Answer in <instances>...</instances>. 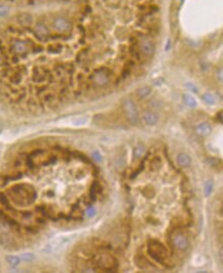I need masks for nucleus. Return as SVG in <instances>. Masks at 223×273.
<instances>
[{
    "label": "nucleus",
    "mask_w": 223,
    "mask_h": 273,
    "mask_svg": "<svg viewBox=\"0 0 223 273\" xmlns=\"http://www.w3.org/2000/svg\"><path fill=\"white\" fill-rule=\"evenodd\" d=\"M93 157H94V159H96L97 161H102V156L98 151L93 152Z\"/></svg>",
    "instance_id": "obj_23"
},
{
    "label": "nucleus",
    "mask_w": 223,
    "mask_h": 273,
    "mask_svg": "<svg viewBox=\"0 0 223 273\" xmlns=\"http://www.w3.org/2000/svg\"><path fill=\"white\" fill-rule=\"evenodd\" d=\"M148 253L157 262H163L167 257V249L166 248L158 242L157 240H152L149 243L148 246Z\"/></svg>",
    "instance_id": "obj_2"
},
{
    "label": "nucleus",
    "mask_w": 223,
    "mask_h": 273,
    "mask_svg": "<svg viewBox=\"0 0 223 273\" xmlns=\"http://www.w3.org/2000/svg\"><path fill=\"white\" fill-rule=\"evenodd\" d=\"M196 131H198V134L201 135V136L207 137V136H209V135L211 134V131H212V127H211V125L209 124V123L204 122V123H201V124H198V127H196Z\"/></svg>",
    "instance_id": "obj_11"
},
{
    "label": "nucleus",
    "mask_w": 223,
    "mask_h": 273,
    "mask_svg": "<svg viewBox=\"0 0 223 273\" xmlns=\"http://www.w3.org/2000/svg\"><path fill=\"white\" fill-rule=\"evenodd\" d=\"M34 33L35 36L37 37V39H39L40 41H46L48 39V27L42 24V23H37L34 27Z\"/></svg>",
    "instance_id": "obj_6"
},
{
    "label": "nucleus",
    "mask_w": 223,
    "mask_h": 273,
    "mask_svg": "<svg viewBox=\"0 0 223 273\" xmlns=\"http://www.w3.org/2000/svg\"><path fill=\"white\" fill-rule=\"evenodd\" d=\"M187 87H190V89H192V92H198V89H196V87L194 86V85H192V84H190V83H188L187 84Z\"/></svg>",
    "instance_id": "obj_25"
},
{
    "label": "nucleus",
    "mask_w": 223,
    "mask_h": 273,
    "mask_svg": "<svg viewBox=\"0 0 223 273\" xmlns=\"http://www.w3.org/2000/svg\"><path fill=\"white\" fill-rule=\"evenodd\" d=\"M217 118H219V122L222 123V112H221V111H220L219 114L217 115Z\"/></svg>",
    "instance_id": "obj_26"
},
{
    "label": "nucleus",
    "mask_w": 223,
    "mask_h": 273,
    "mask_svg": "<svg viewBox=\"0 0 223 273\" xmlns=\"http://www.w3.org/2000/svg\"><path fill=\"white\" fill-rule=\"evenodd\" d=\"M172 240H173V243H174V245L176 248L181 249V251H184V249H186L188 248V245H189L188 239H187L186 236H184L182 233L176 234V235L172 238Z\"/></svg>",
    "instance_id": "obj_8"
},
{
    "label": "nucleus",
    "mask_w": 223,
    "mask_h": 273,
    "mask_svg": "<svg viewBox=\"0 0 223 273\" xmlns=\"http://www.w3.org/2000/svg\"><path fill=\"white\" fill-rule=\"evenodd\" d=\"M0 133H1V128H0Z\"/></svg>",
    "instance_id": "obj_28"
},
{
    "label": "nucleus",
    "mask_w": 223,
    "mask_h": 273,
    "mask_svg": "<svg viewBox=\"0 0 223 273\" xmlns=\"http://www.w3.org/2000/svg\"><path fill=\"white\" fill-rule=\"evenodd\" d=\"M13 51L17 55H24L28 51V44L23 40H17L13 44Z\"/></svg>",
    "instance_id": "obj_9"
},
{
    "label": "nucleus",
    "mask_w": 223,
    "mask_h": 273,
    "mask_svg": "<svg viewBox=\"0 0 223 273\" xmlns=\"http://www.w3.org/2000/svg\"><path fill=\"white\" fill-rule=\"evenodd\" d=\"M61 1H69V0H61Z\"/></svg>",
    "instance_id": "obj_27"
},
{
    "label": "nucleus",
    "mask_w": 223,
    "mask_h": 273,
    "mask_svg": "<svg viewBox=\"0 0 223 273\" xmlns=\"http://www.w3.org/2000/svg\"><path fill=\"white\" fill-rule=\"evenodd\" d=\"M96 264L101 269L104 270H110L116 265V261L113 257L110 255H98L96 257Z\"/></svg>",
    "instance_id": "obj_3"
},
{
    "label": "nucleus",
    "mask_w": 223,
    "mask_h": 273,
    "mask_svg": "<svg viewBox=\"0 0 223 273\" xmlns=\"http://www.w3.org/2000/svg\"><path fill=\"white\" fill-rule=\"evenodd\" d=\"M87 215L89 217H94L96 215V208L94 207H89L87 210Z\"/></svg>",
    "instance_id": "obj_20"
},
{
    "label": "nucleus",
    "mask_w": 223,
    "mask_h": 273,
    "mask_svg": "<svg viewBox=\"0 0 223 273\" xmlns=\"http://www.w3.org/2000/svg\"><path fill=\"white\" fill-rule=\"evenodd\" d=\"M202 101H204L208 105H214V104H215V99H214V97L211 95L210 93H204V95L202 96Z\"/></svg>",
    "instance_id": "obj_17"
},
{
    "label": "nucleus",
    "mask_w": 223,
    "mask_h": 273,
    "mask_svg": "<svg viewBox=\"0 0 223 273\" xmlns=\"http://www.w3.org/2000/svg\"><path fill=\"white\" fill-rule=\"evenodd\" d=\"M143 120L147 125L152 127V125H155L158 122V116L154 112L148 111V112H145L143 114Z\"/></svg>",
    "instance_id": "obj_10"
},
{
    "label": "nucleus",
    "mask_w": 223,
    "mask_h": 273,
    "mask_svg": "<svg viewBox=\"0 0 223 273\" xmlns=\"http://www.w3.org/2000/svg\"><path fill=\"white\" fill-rule=\"evenodd\" d=\"M213 182L209 180L206 182V184H205V196L206 197H209V196L212 194V191H213Z\"/></svg>",
    "instance_id": "obj_18"
},
{
    "label": "nucleus",
    "mask_w": 223,
    "mask_h": 273,
    "mask_svg": "<svg viewBox=\"0 0 223 273\" xmlns=\"http://www.w3.org/2000/svg\"><path fill=\"white\" fill-rule=\"evenodd\" d=\"M218 76H219V81L222 82V69L221 68L219 69V74L217 73V77H218Z\"/></svg>",
    "instance_id": "obj_24"
},
{
    "label": "nucleus",
    "mask_w": 223,
    "mask_h": 273,
    "mask_svg": "<svg viewBox=\"0 0 223 273\" xmlns=\"http://www.w3.org/2000/svg\"><path fill=\"white\" fill-rule=\"evenodd\" d=\"M94 82L99 86H104L109 82L110 79V72L106 68H101L94 73L93 75Z\"/></svg>",
    "instance_id": "obj_4"
},
{
    "label": "nucleus",
    "mask_w": 223,
    "mask_h": 273,
    "mask_svg": "<svg viewBox=\"0 0 223 273\" xmlns=\"http://www.w3.org/2000/svg\"><path fill=\"white\" fill-rule=\"evenodd\" d=\"M6 261H7V263H10V265H11V266H17L20 264V258L17 256H7Z\"/></svg>",
    "instance_id": "obj_19"
},
{
    "label": "nucleus",
    "mask_w": 223,
    "mask_h": 273,
    "mask_svg": "<svg viewBox=\"0 0 223 273\" xmlns=\"http://www.w3.org/2000/svg\"><path fill=\"white\" fill-rule=\"evenodd\" d=\"M177 162L180 166L187 167L191 163V159H190V157L186 153H180L177 156Z\"/></svg>",
    "instance_id": "obj_12"
},
{
    "label": "nucleus",
    "mask_w": 223,
    "mask_h": 273,
    "mask_svg": "<svg viewBox=\"0 0 223 273\" xmlns=\"http://www.w3.org/2000/svg\"><path fill=\"white\" fill-rule=\"evenodd\" d=\"M52 27L57 32L60 33H66L71 29V24L66 17H56L52 20Z\"/></svg>",
    "instance_id": "obj_5"
},
{
    "label": "nucleus",
    "mask_w": 223,
    "mask_h": 273,
    "mask_svg": "<svg viewBox=\"0 0 223 273\" xmlns=\"http://www.w3.org/2000/svg\"><path fill=\"white\" fill-rule=\"evenodd\" d=\"M122 109L127 116L128 120L132 124H137L139 122V113H138L137 107L130 98H125L122 100Z\"/></svg>",
    "instance_id": "obj_1"
},
{
    "label": "nucleus",
    "mask_w": 223,
    "mask_h": 273,
    "mask_svg": "<svg viewBox=\"0 0 223 273\" xmlns=\"http://www.w3.org/2000/svg\"><path fill=\"white\" fill-rule=\"evenodd\" d=\"M139 49L146 57H151L154 54L155 46L150 40H142L139 42Z\"/></svg>",
    "instance_id": "obj_7"
},
{
    "label": "nucleus",
    "mask_w": 223,
    "mask_h": 273,
    "mask_svg": "<svg viewBox=\"0 0 223 273\" xmlns=\"http://www.w3.org/2000/svg\"><path fill=\"white\" fill-rule=\"evenodd\" d=\"M145 150H146V149H145L144 144L139 143L136 147H135V149H134V154H135V156H137V157L143 156V155H144V153H145Z\"/></svg>",
    "instance_id": "obj_16"
},
{
    "label": "nucleus",
    "mask_w": 223,
    "mask_h": 273,
    "mask_svg": "<svg viewBox=\"0 0 223 273\" xmlns=\"http://www.w3.org/2000/svg\"><path fill=\"white\" fill-rule=\"evenodd\" d=\"M151 93V87L150 86H143L137 90V96L140 99H145Z\"/></svg>",
    "instance_id": "obj_14"
},
{
    "label": "nucleus",
    "mask_w": 223,
    "mask_h": 273,
    "mask_svg": "<svg viewBox=\"0 0 223 273\" xmlns=\"http://www.w3.org/2000/svg\"><path fill=\"white\" fill-rule=\"evenodd\" d=\"M17 22L23 26H30L33 23V17L29 13H21L17 17Z\"/></svg>",
    "instance_id": "obj_13"
},
{
    "label": "nucleus",
    "mask_w": 223,
    "mask_h": 273,
    "mask_svg": "<svg viewBox=\"0 0 223 273\" xmlns=\"http://www.w3.org/2000/svg\"><path fill=\"white\" fill-rule=\"evenodd\" d=\"M22 259L25 260V261H32L34 259V257H33V255H32V254H24L22 256Z\"/></svg>",
    "instance_id": "obj_22"
},
{
    "label": "nucleus",
    "mask_w": 223,
    "mask_h": 273,
    "mask_svg": "<svg viewBox=\"0 0 223 273\" xmlns=\"http://www.w3.org/2000/svg\"><path fill=\"white\" fill-rule=\"evenodd\" d=\"M183 100H184L185 105H187L188 107H190V108H195L196 107V101L192 96L187 95V93H186V95L183 96Z\"/></svg>",
    "instance_id": "obj_15"
},
{
    "label": "nucleus",
    "mask_w": 223,
    "mask_h": 273,
    "mask_svg": "<svg viewBox=\"0 0 223 273\" xmlns=\"http://www.w3.org/2000/svg\"><path fill=\"white\" fill-rule=\"evenodd\" d=\"M7 13H8V8L6 6H4V5H0V16L4 17L5 14H7Z\"/></svg>",
    "instance_id": "obj_21"
}]
</instances>
